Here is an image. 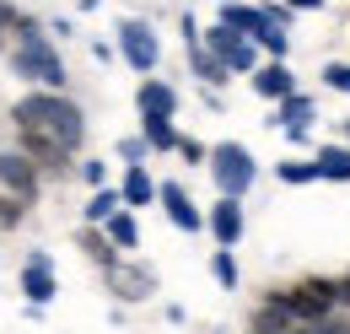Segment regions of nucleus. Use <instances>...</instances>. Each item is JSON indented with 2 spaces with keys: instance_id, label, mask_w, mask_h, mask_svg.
<instances>
[{
  "instance_id": "nucleus-1",
  "label": "nucleus",
  "mask_w": 350,
  "mask_h": 334,
  "mask_svg": "<svg viewBox=\"0 0 350 334\" xmlns=\"http://www.w3.org/2000/svg\"><path fill=\"white\" fill-rule=\"evenodd\" d=\"M16 129H38L49 140H59L65 151H76V146L87 140L81 108H76L70 97H59V92H27V97L16 103Z\"/></svg>"
},
{
  "instance_id": "nucleus-2",
  "label": "nucleus",
  "mask_w": 350,
  "mask_h": 334,
  "mask_svg": "<svg viewBox=\"0 0 350 334\" xmlns=\"http://www.w3.org/2000/svg\"><path fill=\"white\" fill-rule=\"evenodd\" d=\"M11 70L27 76V81H38L44 92H59V86H65V60H59V49H54L33 22L22 27V38L11 49Z\"/></svg>"
},
{
  "instance_id": "nucleus-3",
  "label": "nucleus",
  "mask_w": 350,
  "mask_h": 334,
  "mask_svg": "<svg viewBox=\"0 0 350 334\" xmlns=\"http://www.w3.org/2000/svg\"><path fill=\"white\" fill-rule=\"evenodd\" d=\"M211 178H216V189L226 200H243L254 189V178H259V162H254V151L243 140H221V146H211Z\"/></svg>"
},
{
  "instance_id": "nucleus-4",
  "label": "nucleus",
  "mask_w": 350,
  "mask_h": 334,
  "mask_svg": "<svg viewBox=\"0 0 350 334\" xmlns=\"http://www.w3.org/2000/svg\"><path fill=\"white\" fill-rule=\"evenodd\" d=\"M205 49L216 54L226 70H237V76H254L259 70V43L254 38H243V33H232V27H205Z\"/></svg>"
},
{
  "instance_id": "nucleus-5",
  "label": "nucleus",
  "mask_w": 350,
  "mask_h": 334,
  "mask_svg": "<svg viewBox=\"0 0 350 334\" xmlns=\"http://www.w3.org/2000/svg\"><path fill=\"white\" fill-rule=\"evenodd\" d=\"M103 281H108V292L119 296V302H146V296L157 292V270L151 264H113V270H103Z\"/></svg>"
},
{
  "instance_id": "nucleus-6",
  "label": "nucleus",
  "mask_w": 350,
  "mask_h": 334,
  "mask_svg": "<svg viewBox=\"0 0 350 334\" xmlns=\"http://www.w3.org/2000/svg\"><path fill=\"white\" fill-rule=\"evenodd\" d=\"M119 49H124V60H130L140 76H151L157 60H162V43L151 33V22H124V27H119Z\"/></svg>"
},
{
  "instance_id": "nucleus-7",
  "label": "nucleus",
  "mask_w": 350,
  "mask_h": 334,
  "mask_svg": "<svg viewBox=\"0 0 350 334\" xmlns=\"http://www.w3.org/2000/svg\"><path fill=\"white\" fill-rule=\"evenodd\" d=\"M22 292H27V302H33V307H49V302L59 296V281H54V259H49L44 248L27 253V264H22Z\"/></svg>"
},
{
  "instance_id": "nucleus-8",
  "label": "nucleus",
  "mask_w": 350,
  "mask_h": 334,
  "mask_svg": "<svg viewBox=\"0 0 350 334\" xmlns=\"http://www.w3.org/2000/svg\"><path fill=\"white\" fill-rule=\"evenodd\" d=\"M157 200H162V210H167V221H173L178 232H211V221L200 216V205L189 200V189H183V183H173V178H167Z\"/></svg>"
},
{
  "instance_id": "nucleus-9",
  "label": "nucleus",
  "mask_w": 350,
  "mask_h": 334,
  "mask_svg": "<svg viewBox=\"0 0 350 334\" xmlns=\"http://www.w3.org/2000/svg\"><path fill=\"white\" fill-rule=\"evenodd\" d=\"M16 146H22V157L33 167H49V172H65V167H70V151H65L59 140L38 135V129H16Z\"/></svg>"
},
{
  "instance_id": "nucleus-10",
  "label": "nucleus",
  "mask_w": 350,
  "mask_h": 334,
  "mask_svg": "<svg viewBox=\"0 0 350 334\" xmlns=\"http://www.w3.org/2000/svg\"><path fill=\"white\" fill-rule=\"evenodd\" d=\"M205 221H211L216 248H237V243H243V227H248V221H243V200H226V194H221Z\"/></svg>"
},
{
  "instance_id": "nucleus-11",
  "label": "nucleus",
  "mask_w": 350,
  "mask_h": 334,
  "mask_svg": "<svg viewBox=\"0 0 350 334\" xmlns=\"http://www.w3.org/2000/svg\"><path fill=\"white\" fill-rule=\"evenodd\" d=\"M0 189H11L16 200H33L38 194V167L22 151H0Z\"/></svg>"
},
{
  "instance_id": "nucleus-12",
  "label": "nucleus",
  "mask_w": 350,
  "mask_h": 334,
  "mask_svg": "<svg viewBox=\"0 0 350 334\" xmlns=\"http://www.w3.org/2000/svg\"><path fill=\"white\" fill-rule=\"evenodd\" d=\"M221 27H232V33H243V38L259 43L264 27H275L269 16H264V5H243V0H221Z\"/></svg>"
},
{
  "instance_id": "nucleus-13",
  "label": "nucleus",
  "mask_w": 350,
  "mask_h": 334,
  "mask_svg": "<svg viewBox=\"0 0 350 334\" xmlns=\"http://www.w3.org/2000/svg\"><path fill=\"white\" fill-rule=\"evenodd\" d=\"M254 92L269 97V103H286V97L297 92V76L286 70V60H264L259 70H254Z\"/></svg>"
},
{
  "instance_id": "nucleus-14",
  "label": "nucleus",
  "mask_w": 350,
  "mask_h": 334,
  "mask_svg": "<svg viewBox=\"0 0 350 334\" xmlns=\"http://www.w3.org/2000/svg\"><path fill=\"white\" fill-rule=\"evenodd\" d=\"M135 103H140V114H157V119H173V114H178V92L167 81H157V76H146V81H140Z\"/></svg>"
},
{
  "instance_id": "nucleus-15",
  "label": "nucleus",
  "mask_w": 350,
  "mask_h": 334,
  "mask_svg": "<svg viewBox=\"0 0 350 334\" xmlns=\"http://www.w3.org/2000/svg\"><path fill=\"white\" fill-rule=\"evenodd\" d=\"M119 194H124V205H130V210H140V205H157L162 183H157L146 167H124V183H119Z\"/></svg>"
},
{
  "instance_id": "nucleus-16",
  "label": "nucleus",
  "mask_w": 350,
  "mask_h": 334,
  "mask_svg": "<svg viewBox=\"0 0 350 334\" xmlns=\"http://www.w3.org/2000/svg\"><path fill=\"white\" fill-rule=\"evenodd\" d=\"M318 178H329V183H350V146H318Z\"/></svg>"
},
{
  "instance_id": "nucleus-17",
  "label": "nucleus",
  "mask_w": 350,
  "mask_h": 334,
  "mask_svg": "<svg viewBox=\"0 0 350 334\" xmlns=\"http://www.w3.org/2000/svg\"><path fill=\"white\" fill-rule=\"evenodd\" d=\"M189 70H194V76H200L205 86H221V81H232V70L221 65V60L211 54V49H205V43H189Z\"/></svg>"
},
{
  "instance_id": "nucleus-18",
  "label": "nucleus",
  "mask_w": 350,
  "mask_h": 334,
  "mask_svg": "<svg viewBox=\"0 0 350 334\" xmlns=\"http://www.w3.org/2000/svg\"><path fill=\"white\" fill-rule=\"evenodd\" d=\"M312 114H318V103H312L307 92H291V97H286V103L275 108V119H280V125L291 129V135H297V129H307V125H312Z\"/></svg>"
},
{
  "instance_id": "nucleus-19",
  "label": "nucleus",
  "mask_w": 350,
  "mask_h": 334,
  "mask_svg": "<svg viewBox=\"0 0 350 334\" xmlns=\"http://www.w3.org/2000/svg\"><path fill=\"white\" fill-rule=\"evenodd\" d=\"M76 243L87 248V259L97 264V270H113V264H119V248H113V237H108L103 227H87V232H81Z\"/></svg>"
},
{
  "instance_id": "nucleus-20",
  "label": "nucleus",
  "mask_w": 350,
  "mask_h": 334,
  "mask_svg": "<svg viewBox=\"0 0 350 334\" xmlns=\"http://www.w3.org/2000/svg\"><path fill=\"white\" fill-rule=\"evenodd\" d=\"M140 135H146L151 151H178V140H183L173 129V119H157V114H140Z\"/></svg>"
},
{
  "instance_id": "nucleus-21",
  "label": "nucleus",
  "mask_w": 350,
  "mask_h": 334,
  "mask_svg": "<svg viewBox=\"0 0 350 334\" xmlns=\"http://www.w3.org/2000/svg\"><path fill=\"white\" fill-rule=\"evenodd\" d=\"M119 210H130L119 189H97V194L87 200V227H108V221H113Z\"/></svg>"
},
{
  "instance_id": "nucleus-22",
  "label": "nucleus",
  "mask_w": 350,
  "mask_h": 334,
  "mask_svg": "<svg viewBox=\"0 0 350 334\" xmlns=\"http://www.w3.org/2000/svg\"><path fill=\"white\" fill-rule=\"evenodd\" d=\"M211 275H216V286H221V292H237V286H243L237 253H232V248H216V253H211Z\"/></svg>"
},
{
  "instance_id": "nucleus-23",
  "label": "nucleus",
  "mask_w": 350,
  "mask_h": 334,
  "mask_svg": "<svg viewBox=\"0 0 350 334\" xmlns=\"http://www.w3.org/2000/svg\"><path fill=\"white\" fill-rule=\"evenodd\" d=\"M103 232L113 237V248H119V253H124V248H140V227H135V216H130V210H119V216H113V221H108Z\"/></svg>"
},
{
  "instance_id": "nucleus-24",
  "label": "nucleus",
  "mask_w": 350,
  "mask_h": 334,
  "mask_svg": "<svg viewBox=\"0 0 350 334\" xmlns=\"http://www.w3.org/2000/svg\"><path fill=\"white\" fill-rule=\"evenodd\" d=\"M275 178L291 183V189H302V183H318V167H312V162H280V167H275Z\"/></svg>"
},
{
  "instance_id": "nucleus-25",
  "label": "nucleus",
  "mask_w": 350,
  "mask_h": 334,
  "mask_svg": "<svg viewBox=\"0 0 350 334\" xmlns=\"http://www.w3.org/2000/svg\"><path fill=\"white\" fill-rule=\"evenodd\" d=\"M259 49L269 54V60H286V49H291L286 27H264V33H259Z\"/></svg>"
},
{
  "instance_id": "nucleus-26",
  "label": "nucleus",
  "mask_w": 350,
  "mask_h": 334,
  "mask_svg": "<svg viewBox=\"0 0 350 334\" xmlns=\"http://www.w3.org/2000/svg\"><path fill=\"white\" fill-rule=\"evenodd\" d=\"M178 157H183L189 167H200V162H211V146L194 140V135H183V140H178Z\"/></svg>"
},
{
  "instance_id": "nucleus-27",
  "label": "nucleus",
  "mask_w": 350,
  "mask_h": 334,
  "mask_svg": "<svg viewBox=\"0 0 350 334\" xmlns=\"http://www.w3.org/2000/svg\"><path fill=\"white\" fill-rule=\"evenodd\" d=\"M146 151H151V146H146V135H130V140H119V157H124L130 167H146Z\"/></svg>"
},
{
  "instance_id": "nucleus-28",
  "label": "nucleus",
  "mask_w": 350,
  "mask_h": 334,
  "mask_svg": "<svg viewBox=\"0 0 350 334\" xmlns=\"http://www.w3.org/2000/svg\"><path fill=\"white\" fill-rule=\"evenodd\" d=\"M323 86H334V92H345V97H350V65H345V60L323 65Z\"/></svg>"
},
{
  "instance_id": "nucleus-29",
  "label": "nucleus",
  "mask_w": 350,
  "mask_h": 334,
  "mask_svg": "<svg viewBox=\"0 0 350 334\" xmlns=\"http://www.w3.org/2000/svg\"><path fill=\"white\" fill-rule=\"evenodd\" d=\"M16 221H22V200L0 194V227H16Z\"/></svg>"
},
{
  "instance_id": "nucleus-30",
  "label": "nucleus",
  "mask_w": 350,
  "mask_h": 334,
  "mask_svg": "<svg viewBox=\"0 0 350 334\" xmlns=\"http://www.w3.org/2000/svg\"><path fill=\"white\" fill-rule=\"evenodd\" d=\"M81 178H87L92 189H108V167L103 162H81Z\"/></svg>"
},
{
  "instance_id": "nucleus-31",
  "label": "nucleus",
  "mask_w": 350,
  "mask_h": 334,
  "mask_svg": "<svg viewBox=\"0 0 350 334\" xmlns=\"http://www.w3.org/2000/svg\"><path fill=\"white\" fill-rule=\"evenodd\" d=\"M264 16H269L275 27H291V5H286V0H269V5H264Z\"/></svg>"
},
{
  "instance_id": "nucleus-32",
  "label": "nucleus",
  "mask_w": 350,
  "mask_h": 334,
  "mask_svg": "<svg viewBox=\"0 0 350 334\" xmlns=\"http://www.w3.org/2000/svg\"><path fill=\"white\" fill-rule=\"evenodd\" d=\"M11 27H27V16H16L11 5H0V49H5V33H11Z\"/></svg>"
},
{
  "instance_id": "nucleus-33",
  "label": "nucleus",
  "mask_w": 350,
  "mask_h": 334,
  "mask_svg": "<svg viewBox=\"0 0 350 334\" xmlns=\"http://www.w3.org/2000/svg\"><path fill=\"white\" fill-rule=\"evenodd\" d=\"M291 11H323V0H286Z\"/></svg>"
},
{
  "instance_id": "nucleus-34",
  "label": "nucleus",
  "mask_w": 350,
  "mask_h": 334,
  "mask_svg": "<svg viewBox=\"0 0 350 334\" xmlns=\"http://www.w3.org/2000/svg\"><path fill=\"white\" fill-rule=\"evenodd\" d=\"M345 140H350V119H345Z\"/></svg>"
}]
</instances>
